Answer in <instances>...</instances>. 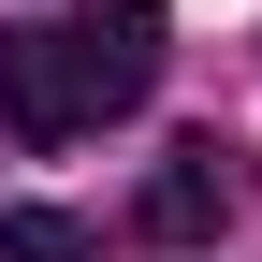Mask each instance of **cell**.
<instances>
[{"label":"cell","instance_id":"obj_2","mask_svg":"<svg viewBox=\"0 0 262 262\" xmlns=\"http://www.w3.org/2000/svg\"><path fill=\"white\" fill-rule=\"evenodd\" d=\"M233 146H219V131H175V146L146 160V189H131V248H204L219 219H233Z\"/></svg>","mask_w":262,"mask_h":262},{"label":"cell","instance_id":"obj_1","mask_svg":"<svg viewBox=\"0 0 262 262\" xmlns=\"http://www.w3.org/2000/svg\"><path fill=\"white\" fill-rule=\"evenodd\" d=\"M160 58H175V15H160V0L0 29V131H15V146H88L102 117H131L160 88Z\"/></svg>","mask_w":262,"mask_h":262},{"label":"cell","instance_id":"obj_3","mask_svg":"<svg viewBox=\"0 0 262 262\" xmlns=\"http://www.w3.org/2000/svg\"><path fill=\"white\" fill-rule=\"evenodd\" d=\"M0 262H88V219H58V204H15V219H0Z\"/></svg>","mask_w":262,"mask_h":262}]
</instances>
